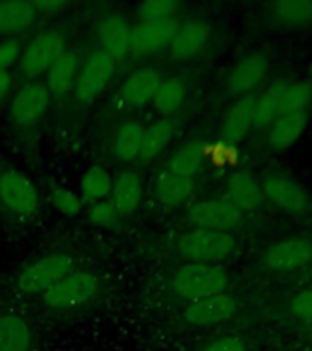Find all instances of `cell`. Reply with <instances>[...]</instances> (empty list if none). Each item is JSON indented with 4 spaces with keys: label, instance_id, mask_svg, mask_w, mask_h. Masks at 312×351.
<instances>
[{
    "label": "cell",
    "instance_id": "1",
    "mask_svg": "<svg viewBox=\"0 0 312 351\" xmlns=\"http://www.w3.org/2000/svg\"><path fill=\"white\" fill-rule=\"evenodd\" d=\"M229 273L221 265L212 263H185L175 269L170 285L177 296L188 302L226 293Z\"/></svg>",
    "mask_w": 312,
    "mask_h": 351
},
{
    "label": "cell",
    "instance_id": "2",
    "mask_svg": "<svg viewBox=\"0 0 312 351\" xmlns=\"http://www.w3.org/2000/svg\"><path fill=\"white\" fill-rule=\"evenodd\" d=\"M175 249L179 252V256L185 258L188 263L218 265L219 262H224L234 254L237 249V241L232 232L192 229L177 238Z\"/></svg>",
    "mask_w": 312,
    "mask_h": 351
},
{
    "label": "cell",
    "instance_id": "3",
    "mask_svg": "<svg viewBox=\"0 0 312 351\" xmlns=\"http://www.w3.org/2000/svg\"><path fill=\"white\" fill-rule=\"evenodd\" d=\"M261 191L265 202L285 214L305 216L312 210L311 194L292 176L267 174L261 181Z\"/></svg>",
    "mask_w": 312,
    "mask_h": 351
},
{
    "label": "cell",
    "instance_id": "4",
    "mask_svg": "<svg viewBox=\"0 0 312 351\" xmlns=\"http://www.w3.org/2000/svg\"><path fill=\"white\" fill-rule=\"evenodd\" d=\"M99 289V280L88 271H71L42 293L46 306L53 309H71L81 307L95 296Z\"/></svg>",
    "mask_w": 312,
    "mask_h": 351
},
{
    "label": "cell",
    "instance_id": "5",
    "mask_svg": "<svg viewBox=\"0 0 312 351\" xmlns=\"http://www.w3.org/2000/svg\"><path fill=\"white\" fill-rule=\"evenodd\" d=\"M73 258L64 252L46 254L22 269L16 278V285L22 293H44L57 284L62 276L73 271Z\"/></svg>",
    "mask_w": 312,
    "mask_h": 351
},
{
    "label": "cell",
    "instance_id": "6",
    "mask_svg": "<svg viewBox=\"0 0 312 351\" xmlns=\"http://www.w3.org/2000/svg\"><path fill=\"white\" fill-rule=\"evenodd\" d=\"M263 263L268 271L279 274L309 269L312 265V238L290 236L274 241L263 252Z\"/></svg>",
    "mask_w": 312,
    "mask_h": 351
},
{
    "label": "cell",
    "instance_id": "7",
    "mask_svg": "<svg viewBox=\"0 0 312 351\" xmlns=\"http://www.w3.org/2000/svg\"><path fill=\"white\" fill-rule=\"evenodd\" d=\"M66 40L64 35L57 29H46L29 40L27 46H24V53L21 59L22 73L29 79L48 73V70L53 66V62L64 53Z\"/></svg>",
    "mask_w": 312,
    "mask_h": 351
},
{
    "label": "cell",
    "instance_id": "8",
    "mask_svg": "<svg viewBox=\"0 0 312 351\" xmlns=\"http://www.w3.org/2000/svg\"><path fill=\"white\" fill-rule=\"evenodd\" d=\"M115 73V60L103 49L90 53L73 84V95L81 104H90L106 90Z\"/></svg>",
    "mask_w": 312,
    "mask_h": 351
},
{
    "label": "cell",
    "instance_id": "9",
    "mask_svg": "<svg viewBox=\"0 0 312 351\" xmlns=\"http://www.w3.org/2000/svg\"><path fill=\"white\" fill-rule=\"evenodd\" d=\"M188 223L194 229L207 230H230L237 227L243 219V213L230 202L229 197H208L194 203L186 214Z\"/></svg>",
    "mask_w": 312,
    "mask_h": 351
},
{
    "label": "cell",
    "instance_id": "10",
    "mask_svg": "<svg viewBox=\"0 0 312 351\" xmlns=\"http://www.w3.org/2000/svg\"><path fill=\"white\" fill-rule=\"evenodd\" d=\"M0 202L16 216L29 218L37 213L38 192L24 172L5 169L0 172Z\"/></svg>",
    "mask_w": 312,
    "mask_h": 351
},
{
    "label": "cell",
    "instance_id": "11",
    "mask_svg": "<svg viewBox=\"0 0 312 351\" xmlns=\"http://www.w3.org/2000/svg\"><path fill=\"white\" fill-rule=\"evenodd\" d=\"M270 70V60L263 51H250L241 55L230 68L226 86L237 97L252 95V92L263 84Z\"/></svg>",
    "mask_w": 312,
    "mask_h": 351
},
{
    "label": "cell",
    "instance_id": "12",
    "mask_svg": "<svg viewBox=\"0 0 312 351\" xmlns=\"http://www.w3.org/2000/svg\"><path fill=\"white\" fill-rule=\"evenodd\" d=\"M51 103L46 82L29 81L18 88L15 97L11 101V119L18 126H31L44 117Z\"/></svg>",
    "mask_w": 312,
    "mask_h": 351
},
{
    "label": "cell",
    "instance_id": "13",
    "mask_svg": "<svg viewBox=\"0 0 312 351\" xmlns=\"http://www.w3.org/2000/svg\"><path fill=\"white\" fill-rule=\"evenodd\" d=\"M235 313H237V300L230 293H221L201 300L188 302V306L183 311V320L188 326L208 328V326L226 322Z\"/></svg>",
    "mask_w": 312,
    "mask_h": 351
},
{
    "label": "cell",
    "instance_id": "14",
    "mask_svg": "<svg viewBox=\"0 0 312 351\" xmlns=\"http://www.w3.org/2000/svg\"><path fill=\"white\" fill-rule=\"evenodd\" d=\"M212 24L205 19H186L179 22L170 43V55L174 60H190L207 48L212 38Z\"/></svg>",
    "mask_w": 312,
    "mask_h": 351
},
{
    "label": "cell",
    "instance_id": "15",
    "mask_svg": "<svg viewBox=\"0 0 312 351\" xmlns=\"http://www.w3.org/2000/svg\"><path fill=\"white\" fill-rule=\"evenodd\" d=\"M95 29L101 49L114 60L125 59L126 55L133 51V26L126 16L112 13L101 19Z\"/></svg>",
    "mask_w": 312,
    "mask_h": 351
},
{
    "label": "cell",
    "instance_id": "16",
    "mask_svg": "<svg viewBox=\"0 0 312 351\" xmlns=\"http://www.w3.org/2000/svg\"><path fill=\"white\" fill-rule=\"evenodd\" d=\"M163 81L161 71L153 66L137 68L126 77L119 92V104L125 108H142L146 103H152L155 90Z\"/></svg>",
    "mask_w": 312,
    "mask_h": 351
},
{
    "label": "cell",
    "instance_id": "17",
    "mask_svg": "<svg viewBox=\"0 0 312 351\" xmlns=\"http://www.w3.org/2000/svg\"><path fill=\"white\" fill-rule=\"evenodd\" d=\"M256 119V95L237 97L221 117V136L230 145H237L254 128Z\"/></svg>",
    "mask_w": 312,
    "mask_h": 351
},
{
    "label": "cell",
    "instance_id": "18",
    "mask_svg": "<svg viewBox=\"0 0 312 351\" xmlns=\"http://www.w3.org/2000/svg\"><path fill=\"white\" fill-rule=\"evenodd\" d=\"M177 26H179L177 19L139 21L133 26V51L157 53V51L170 48Z\"/></svg>",
    "mask_w": 312,
    "mask_h": 351
},
{
    "label": "cell",
    "instance_id": "19",
    "mask_svg": "<svg viewBox=\"0 0 312 351\" xmlns=\"http://www.w3.org/2000/svg\"><path fill=\"white\" fill-rule=\"evenodd\" d=\"M309 126V114L289 112L281 114L267 128V145L274 152H285L300 141Z\"/></svg>",
    "mask_w": 312,
    "mask_h": 351
},
{
    "label": "cell",
    "instance_id": "20",
    "mask_svg": "<svg viewBox=\"0 0 312 351\" xmlns=\"http://www.w3.org/2000/svg\"><path fill=\"white\" fill-rule=\"evenodd\" d=\"M226 197L239 208L241 213L259 210L265 203L261 183L248 172H234L224 183Z\"/></svg>",
    "mask_w": 312,
    "mask_h": 351
},
{
    "label": "cell",
    "instance_id": "21",
    "mask_svg": "<svg viewBox=\"0 0 312 351\" xmlns=\"http://www.w3.org/2000/svg\"><path fill=\"white\" fill-rule=\"evenodd\" d=\"M142 194H144V185L135 170H120L115 174L109 197L120 216L135 213L142 202Z\"/></svg>",
    "mask_w": 312,
    "mask_h": 351
},
{
    "label": "cell",
    "instance_id": "22",
    "mask_svg": "<svg viewBox=\"0 0 312 351\" xmlns=\"http://www.w3.org/2000/svg\"><path fill=\"white\" fill-rule=\"evenodd\" d=\"M208 159V147L201 139H192L181 145L168 159L166 170L174 172L177 176H185L196 180L205 169V163Z\"/></svg>",
    "mask_w": 312,
    "mask_h": 351
},
{
    "label": "cell",
    "instance_id": "23",
    "mask_svg": "<svg viewBox=\"0 0 312 351\" xmlns=\"http://www.w3.org/2000/svg\"><path fill=\"white\" fill-rule=\"evenodd\" d=\"M81 71V55L75 49H64L46 73V86L51 95H64L73 90L77 75Z\"/></svg>",
    "mask_w": 312,
    "mask_h": 351
},
{
    "label": "cell",
    "instance_id": "24",
    "mask_svg": "<svg viewBox=\"0 0 312 351\" xmlns=\"http://www.w3.org/2000/svg\"><path fill=\"white\" fill-rule=\"evenodd\" d=\"M196 189V180L185 178V176H177L166 169L163 172H159L157 181H155V196L164 207L183 205L194 196Z\"/></svg>",
    "mask_w": 312,
    "mask_h": 351
},
{
    "label": "cell",
    "instance_id": "25",
    "mask_svg": "<svg viewBox=\"0 0 312 351\" xmlns=\"http://www.w3.org/2000/svg\"><path fill=\"white\" fill-rule=\"evenodd\" d=\"M177 130H179V123L174 117H161V119L153 121L152 125L144 128L139 159L152 161V159L159 158L168 148L170 143L174 141Z\"/></svg>",
    "mask_w": 312,
    "mask_h": 351
},
{
    "label": "cell",
    "instance_id": "26",
    "mask_svg": "<svg viewBox=\"0 0 312 351\" xmlns=\"http://www.w3.org/2000/svg\"><path fill=\"white\" fill-rule=\"evenodd\" d=\"M268 15L283 27H309L312 24V2L309 0H278L268 4Z\"/></svg>",
    "mask_w": 312,
    "mask_h": 351
},
{
    "label": "cell",
    "instance_id": "27",
    "mask_svg": "<svg viewBox=\"0 0 312 351\" xmlns=\"http://www.w3.org/2000/svg\"><path fill=\"white\" fill-rule=\"evenodd\" d=\"M188 99V84L181 77H166L161 81L152 99L153 108L164 117L174 115L185 106Z\"/></svg>",
    "mask_w": 312,
    "mask_h": 351
},
{
    "label": "cell",
    "instance_id": "28",
    "mask_svg": "<svg viewBox=\"0 0 312 351\" xmlns=\"http://www.w3.org/2000/svg\"><path fill=\"white\" fill-rule=\"evenodd\" d=\"M40 15L33 2L24 0H4L0 2V35L26 29Z\"/></svg>",
    "mask_w": 312,
    "mask_h": 351
},
{
    "label": "cell",
    "instance_id": "29",
    "mask_svg": "<svg viewBox=\"0 0 312 351\" xmlns=\"http://www.w3.org/2000/svg\"><path fill=\"white\" fill-rule=\"evenodd\" d=\"M287 84H289L287 81H276L257 95L256 119H254L256 128H268L281 115Z\"/></svg>",
    "mask_w": 312,
    "mask_h": 351
},
{
    "label": "cell",
    "instance_id": "30",
    "mask_svg": "<svg viewBox=\"0 0 312 351\" xmlns=\"http://www.w3.org/2000/svg\"><path fill=\"white\" fill-rule=\"evenodd\" d=\"M33 333L18 315H0V351H29Z\"/></svg>",
    "mask_w": 312,
    "mask_h": 351
},
{
    "label": "cell",
    "instance_id": "31",
    "mask_svg": "<svg viewBox=\"0 0 312 351\" xmlns=\"http://www.w3.org/2000/svg\"><path fill=\"white\" fill-rule=\"evenodd\" d=\"M142 137H144V126L139 121L128 119L120 123L114 137L115 158L125 163L139 158L142 148Z\"/></svg>",
    "mask_w": 312,
    "mask_h": 351
},
{
    "label": "cell",
    "instance_id": "32",
    "mask_svg": "<svg viewBox=\"0 0 312 351\" xmlns=\"http://www.w3.org/2000/svg\"><path fill=\"white\" fill-rule=\"evenodd\" d=\"M112 185L114 178L109 176L108 170L92 167L84 172L81 180V199L88 205L104 202L112 196Z\"/></svg>",
    "mask_w": 312,
    "mask_h": 351
},
{
    "label": "cell",
    "instance_id": "33",
    "mask_svg": "<svg viewBox=\"0 0 312 351\" xmlns=\"http://www.w3.org/2000/svg\"><path fill=\"white\" fill-rule=\"evenodd\" d=\"M312 106V82L309 81H294L287 84L283 99V110L281 114L289 112H303L309 114Z\"/></svg>",
    "mask_w": 312,
    "mask_h": 351
},
{
    "label": "cell",
    "instance_id": "34",
    "mask_svg": "<svg viewBox=\"0 0 312 351\" xmlns=\"http://www.w3.org/2000/svg\"><path fill=\"white\" fill-rule=\"evenodd\" d=\"M181 10L179 2L174 0H148L137 8L139 21H157V19H175Z\"/></svg>",
    "mask_w": 312,
    "mask_h": 351
},
{
    "label": "cell",
    "instance_id": "35",
    "mask_svg": "<svg viewBox=\"0 0 312 351\" xmlns=\"http://www.w3.org/2000/svg\"><path fill=\"white\" fill-rule=\"evenodd\" d=\"M51 205L64 216H77L82 210V199L68 186H55L51 192Z\"/></svg>",
    "mask_w": 312,
    "mask_h": 351
},
{
    "label": "cell",
    "instance_id": "36",
    "mask_svg": "<svg viewBox=\"0 0 312 351\" xmlns=\"http://www.w3.org/2000/svg\"><path fill=\"white\" fill-rule=\"evenodd\" d=\"M88 218L93 225H99V227H109L119 221L120 213L117 210L112 199H104V202L93 203L88 208Z\"/></svg>",
    "mask_w": 312,
    "mask_h": 351
},
{
    "label": "cell",
    "instance_id": "37",
    "mask_svg": "<svg viewBox=\"0 0 312 351\" xmlns=\"http://www.w3.org/2000/svg\"><path fill=\"white\" fill-rule=\"evenodd\" d=\"M289 311L298 320H307L309 324L312 322V285L292 296V300L289 302Z\"/></svg>",
    "mask_w": 312,
    "mask_h": 351
},
{
    "label": "cell",
    "instance_id": "38",
    "mask_svg": "<svg viewBox=\"0 0 312 351\" xmlns=\"http://www.w3.org/2000/svg\"><path fill=\"white\" fill-rule=\"evenodd\" d=\"M24 53V44L18 38L0 40V70H8L10 66L21 62Z\"/></svg>",
    "mask_w": 312,
    "mask_h": 351
},
{
    "label": "cell",
    "instance_id": "39",
    "mask_svg": "<svg viewBox=\"0 0 312 351\" xmlns=\"http://www.w3.org/2000/svg\"><path fill=\"white\" fill-rule=\"evenodd\" d=\"M201 351H246V344L235 335H226L218 340H212Z\"/></svg>",
    "mask_w": 312,
    "mask_h": 351
},
{
    "label": "cell",
    "instance_id": "40",
    "mask_svg": "<svg viewBox=\"0 0 312 351\" xmlns=\"http://www.w3.org/2000/svg\"><path fill=\"white\" fill-rule=\"evenodd\" d=\"M11 88H13V77H11L10 70H0V103L8 97Z\"/></svg>",
    "mask_w": 312,
    "mask_h": 351
},
{
    "label": "cell",
    "instance_id": "41",
    "mask_svg": "<svg viewBox=\"0 0 312 351\" xmlns=\"http://www.w3.org/2000/svg\"><path fill=\"white\" fill-rule=\"evenodd\" d=\"M35 5V10L38 13H48V11H55V10H62L68 5V2H60V0H55V2H49V0H44V2H33Z\"/></svg>",
    "mask_w": 312,
    "mask_h": 351
},
{
    "label": "cell",
    "instance_id": "42",
    "mask_svg": "<svg viewBox=\"0 0 312 351\" xmlns=\"http://www.w3.org/2000/svg\"><path fill=\"white\" fill-rule=\"evenodd\" d=\"M309 335H311V339H312V322L309 324Z\"/></svg>",
    "mask_w": 312,
    "mask_h": 351
},
{
    "label": "cell",
    "instance_id": "43",
    "mask_svg": "<svg viewBox=\"0 0 312 351\" xmlns=\"http://www.w3.org/2000/svg\"><path fill=\"white\" fill-rule=\"evenodd\" d=\"M309 276H311V280H312V265L309 267Z\"/></svg>",
    "mask_w": 312,
    "mask_h": 351
}]
</instances>
